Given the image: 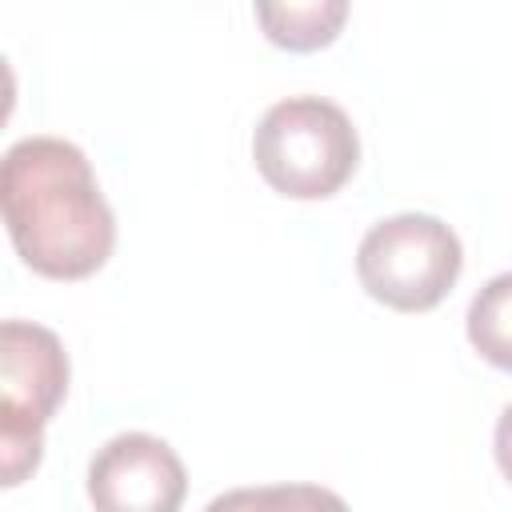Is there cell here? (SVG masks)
<instances>
[{"label": "cell", "instance_id": "obj_1", "mask_svg": "<svg viewBox=\"0 0 512 512\" xmlns=\"http://www.w3.org/2000/svg\"><path fill=\"white\" fill-rule=\"evenodd\" d=\"M0 208L16 256L48 280H84L116 248V216L88 156L64 136H24L0 164Z\"/></svg>", "mask_w": 512, "mask_h": 512}, {"label": "cell", "instance_id": "obj_2", "mask_svg": "<svg viewBox=\"0 0 512 512\" xmlns=\"http://www.w3.org/2000/svg\"><path fill=\"white\" fill-rule=\"evenodd\" d=\"M252 160L272 192L288 200H328L360 168V132L352 116L324 96H284L260 116Z\"/></svg>", "mask_w": 512, "mask_h": 512}, {"label": "cell", "instance_id": "obj_3", "mask_svg": "<svg viewBox=\"0 0 512 512\" xmlns=\"http://www.w3.org/2000/svg\"><path fill=\"white\" fill-rule=\"evenodd\" d=\"M68 352L32 320L0 324V484H24L44 456V428L68 396Z\"/></svg>", "mask_w": 512, "mask_h": 512}, {"label": "cell", "instance_id": "obj_4", "mask_svg": "<svg viewBox=\"0 0 512 512\" xmlns=\"http://www.w3.org/2000/svg\"><path fill=\"white\" fill-rule=\"evenodd\" d=\"M464 272L460 236L428 212L376 220L356 248L360 288L392 312H432Z\"/></svg>", "mask_w": 512, "mask_h": 512}, {"label": "cell", "instance_id": "obj_5", "mask_svg": "<svg viewBox=\"0 0 512 512\" xmlns=\"http://www.w3.org/2000/svg\"><path fill=\"white\" fill-rule=\"evenodd\" d=\"M184 496V460L152 432H120L88 460V500L96 512H180Z\"/></svg>", "mask_w": 512, "mask_h": 512}, {"label": "cell", "instance_id": "obj_6", "mask_svg": "<svg viewBox=\"0 0 512 512\" xmlns=\"http://www.w3.org/2000/svg\"><path fill=\"white\" fill-rule=\"evenodd\" d=\"M256 20L264 28V36L276 48L288 52H312L324 48L340 36L344 20H348V4L344 0H308V4H260Z\"/></svg>", "mask_w": 512, "mask_h": 512}, {"label": "cell", "instance_id": "obj_7", "mask_svg": "<svg viewBox=\"0 0 512 512\" xmlns=\"http://www.w3.org/2000/svg\"><path fill=\"white\" fill-rule=\"evenodd\" d=\"M468 344L500 372H512V272L492 276L472 300H468Z\"/></svg>", "mask_w": 512, "mask_h": 512}, {"label": "cell", "instance_id": "obj_8", "mask_svg": "<svg viewBox=\"0 0 512 512\" xmlns=\"http://www.w3.org/2000/svg\"><path fill=\"white\" fill-rule=\"evenodd\" d=\"M204 512H352L340 492L324 484H252L228 488Z\"/></svg>", "mask_w": 512, "mask_h": 512}, {"label": "cell", "instance_id": "obj_9", "mask_svg": "<svg viewBox=\"0 0 512 512\" xmlns=\"http://www.w3.org/2000/svg\"><path fill=\"white\" fill-rule=\"evenodd\" d=\"M492 452H496V468L504 472V480L512 484V404L500 412L496 432H492Z\"/></svg>", "mask_w": 512, "mask_h": 512}]
</instances>
